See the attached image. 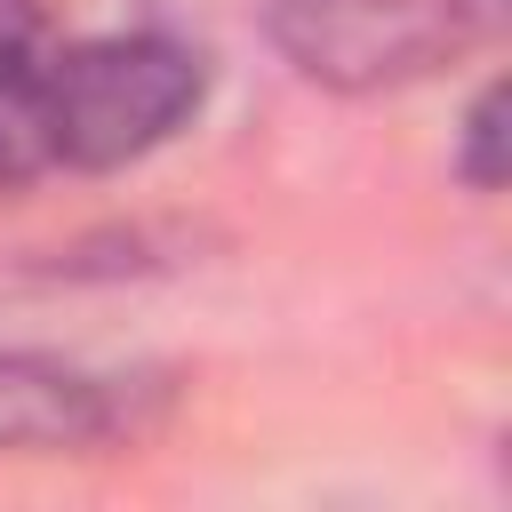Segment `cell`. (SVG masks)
Masks as SVG:
<instances>
[{"instance_id": "6da1fadb", "label": "cell", "mask_w": 512, "mask_h": 512, "mask_svg": "<svg viewBox=\"0 0 512 512\" xmlns=\"http://www.w3.org/2000/svg\"><path fill=\"white\" fill-rule=\"evenodd\" d=\"M200 48L176 32H96L56 40L48 64V144L56 168H128L200 112Z\"/></svg>"}, {"instance_id": "7a4b0ae2", "label": "cell", "mask_w": 512, "mask_h": 512, "mask_svg": "<svg viewBox=\"0 0 512 512\" xmlns=\"http://www.w3.org/2000/svg\"><path fill=\"white\" fill-rule=\"evenodd\" d=\"M272 48L344 96L408 88L480 40L472 0H272Z\"/></svg>"}, {"instance_id": "3957f363", "label": "cell", "mask_w": 512, "mask_h": 512, "mask_svg": "<svg viewBox=\"0 0 512 512\" xmlns=\"http://www.w3.org/2000/svg\"><path fill=\"white\" fill-rule=\"evenodd\" d=\"M136 424V384H112L56 352H0V456L96 448Z\"/></svg>"}, {"instance_id": "277c9868", "label": "cell", "mask_w": 512, "mask_h": 512, "mask_svg": "<svg viewBox=\"0 0 512 512\" xmlns=\"http://www.w3.org/2000/svg\"><path fill=\"white\" fill-rule=\"evenodd\" d=\"M48 64L56 40L24 0H0V184H32L40 168H56L48 144Z\"/></svg>"}, {"instance_id": "5b68a950", "label": "cell", "mask_w": 512, "mask_h": 512, "mask_svg": "<svg viewBox=\"0 0 512 512\" xmlns=\"http://www.w3.org/2000/svg\"><path fill=\"white\" fill-rule=\"evenodd\" d=\"M456 176H464L472 192H496V184H504V88H480V104L464 112Z\"/></svg>"}]
</instances>
